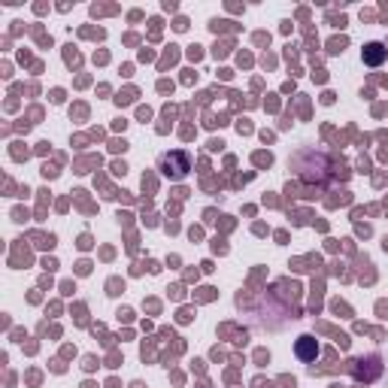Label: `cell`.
<instances>
[{
	"label": "cell",
	"instance_id": "obj_1",
	"mask_svg": "<svg viewBox=\"0 0 388 388\" xmlns=\"http://www.w3.org/2000/svg\"><path fill=\"white\" fill-rule=\"evenodd\" d=\"M297 355H300V358H313V346H310V337H303V340L297 343Z\"/></svg>",
	"mask_w": 388,
	"mask_h": 388
},
{
	"label": "cell",
	"instance_id": "obj_2",
	"mask_svg": "<svg viewBox=\"0 0 388 388\" xmlns=\"http://www.w3.org/2000/svg\"><path fill=\"white\" fill-rule=\"evenodd\" d=\"M367 49H370V52H367V61H370V64H379V61H382V52H379L382 46L373 43V46H367Z\"/></svg>",
	"mask_w": 388,
	"mask_h": 388
}]
</instances>
